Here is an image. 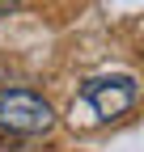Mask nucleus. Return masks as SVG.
Masks as SVG:
<instances>
[{
    "label": "nucleus",
    "instance_id": "nucleus-1",
    "mask_svg": "<svg viewBox=\"0 0 144 152\" xmlns=\"http://www.w3.org/2000/svg\"><path fill=\"white\" fill-rule=\"evenodd\" d=\"M51 127H55V110L38 93H30V89H0V131L43 135Z\"/></svg>",
    "mask_w": 144,
    "mask_h": 152
},
{
    "label": "nucleus",
    "instance_id": "nucleus-2",
    "mask_svg": "<svg viewBox=\"0 0 144 152\" xmlns=\"http://www.w3.org/2000/svg\"><path fill=\"white\" fill-rule=\"evenodd\" d=\"M81 102L89 106L93 123L119 118V114L132 110V102H136V80L132 76H102V80H89L81 89Z\"/></svg>",
    "mask_w": 144,
    "mask_h": 152
}]
</instances>
